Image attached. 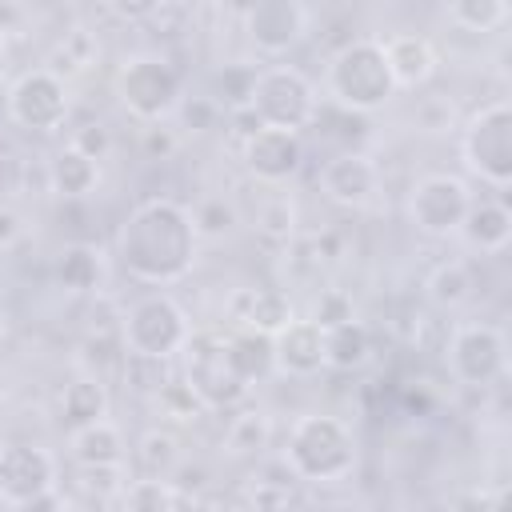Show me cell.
<instances>
[{
	"label": "cell",
	"instance_id": "obj_13",
	"mask_svg": "<svg viewBox=\"0 0 512 512\" xmlns=\"http://www.w3.org/2000/svg\"><path fill=\"white\" fill-rule=\"evenodd\" d=\"M304 164V140L292 128H268L260 124L252 136H244V168L264 184H284Z\"/></svg>",
	"mask_w": 512,
	"mask_h": 512
},
{
	"label": "cell",
	"instance_id": "obj_28",
	"mask_svg": "<svg viewBox=\"0 0 512 512\" xmlns=\"http://www.w3.org/2000/svg\"><path fill=\"white\" fill-rule=\"evenodd\" d=\"M268 440H272V420L260 408L236 412L224 428V452L228 456H256L268 448Z\"/></svg>",
	"mask_w": 512,
	"mask_h": 512
},
{
	"label": "cell",
	"instance_id": "obj_3",
	"mask_svg": "<svg viewBox=\"0 0 512 512\" xmlns=\"http://www.w3.org/2000/svg\"><path fill=\"white\" fill-rule=\"evenodd\" d=\"M328 92L348 112H364V116L380 112L396 96V80L388 72L380 40H372V36L348 40L328 64Z\"/></svg>",
	"mask_w": 512,
	"mask_h": 512
},
{
	"label": "cell",
	"instance_id": "obj_46",
	"mask_svg": "<svg viewBox=\"0 0 512 512\" xmlns=\"http://www.w3.org/2000/svg\"><path fill=\"white\" fill-rule=\"evenodd\" d=\"M0 336H4V328H0Z\"/></svg>",
	"mask_w": 512,
	"mask_h": 512
},
{
	"label": "cell",
	"instance_id": "obj_15",
	"mask_svg": "<svg viewBox=\"0 0 512 512\" xmlns=\"http://www.w3.org/2000/svg\"><path fill=\"white\" fill-rule=\"evenodd\" d=\"M380 188V168L364 152H340L320 168V192L340 208H364L372 204Z\"/></svg>",
	"mask_w": 512,
	"mask_h": 512
},
{
	"label": "cell",
	"instance_id": "obj_38",
	"mask_svg": "<svg viewBox=\"0 0 512 512\" xmlns=\"http://www.w3.org/2000/svg\"><path fill=\"white\" fill-rule=\"evenodd\" d=\"M116 20L124 24H140V20H152L168 0H100Z\"/></svg>",
	"mask_w": 512,
	"mask_h": 512
},
{
	"label": "cell",
	"instance_id": "obj_7",
	"mask_svg": "<svg viewBox=\"0 0 512 512\" xmlns=\"http://www.w3.org/2000/svg\"><path fill=\"white\" fill-rule=\"evenodd\" d=\"M116 100L136 120H164L180 104V72L164 56H132L116 72Z\"/></svg>",
	"mask_w": 512,
	"mask_h": 512
},
{
	"label": "cell",
	"instance_id": "obj_18",
	"mask_svg": "<svg viewBox=\"0 0 512 512\" xmlns=\"http://www.w3.org/2000/svg\"><path fill=\"white\" fill-rule=\"evenodd\" d=\"M68 448H72L76 468H124V460H128L124 432H120L108 416H100V420H92V424L72 428Z\"/></svg>",
	"mask_w": 512,
	"mask_h": 512
},
{
	"label": "cell",
	"instance_id": "obj_30",
	"mask_svg": "<svg viewBox=\"0 0 512 512\" xmlns=\"http://www.w3.org/2000/svg\"><path fill=\"white\" fill-rule=\"evenodd\" d=\"M256 72H260V68H252V64H224V68L212 76V100H216L224 112L248 108Z\"/></svg>",
	"mask_w": 512,
	"mask_h": 512
},
{
	"label": "cell",
	"instance_id": "obj_44",
	"mask_svg": "<svg viewBox=\"0 0 512 512\" xmlns=\"http://www.w3.org/2000/svg\"><path fill=\"white\" fill-rule=\"evenodd\" d=\"M168 4H176V8H204V4H212V0H168Z\"/></svg>",
	"mask_w": 512,
	"mask_h": 512
},
{
	"label": "cell",
	"instance_id": "obj_17",
	"mask_svg": "<svg viewBox=\"0 0 512 512\" xmlns=\"http://www.w3.org/2000/svg\"><path fill=\"white\" fill-rule=\"evenodd\" d=\"M380 48H384L396 88H420L436 76V48L420 32H396V36L380 40Z\"/></svg>",
	"mask_w": 512,
	"mask_h": 512
},
{
	"label": "cell",
	"instance_id": "obj_35",
	"mask_svg": "<svg viewBox=\"0 0 512 512\" xmlns=\"http://www.w3.org/2000/svg\"><path fill=\"white\" fill-rule=\"evenodd\" d=\"M352 316H356V308H352L348 292H340V288H328V292H320V300L312 304V320H316L320 328L344 324V320H352Z\"/></svg>",
	"mask_w": 512,
	"mask_h": 512
},
{
	"label": "cell",
	"instance_id": "obj_23",
	"mask_svg": "<svg viewBox=\"0 0 512 512\" xmlns=\"http://www.w3.org/2000/svg\"><path fill=\"white\" fill-rule=\"evenodd\" d=\"M228 360L236 368V376L252 388L256 380H268L276 372V360H272V336L268 332H256V328H240V332H228Z\"/></svg>",
	"mask_w": 512,
	"mask_h": 512
},
{
	"label": "cell",
	"instance_id": "obj_4",
	"mask_svg": "<svg viewBox=\"0 0 512 512\" xmlns=\"http://www.w3.org/2000/svg\"><path fill=\"white\" fill-rule=\"evenodd\" d=\"M180 356H184V380L200 396L204 408H236L248 396V384L236 376L228 360L224 328H192Z\"/></svg>",
	"mask_w": 512,
	"mask_h": 512
},
{
	"label": "cell",
	"instance_id": "obj_36",
	"mask_svg": "<svg viewBox=\"0 0 512 512\" xmlns=\"http://www.w3.org/2000/svg\"><path fill=\"white\" fill-rule=\"evenodd\" d=\"M176 108L184 112V124H188L192 132H208V128L220 120V112H224L212 96H196V100H184V96H180V104H176Z\"/></svg>",
	"mask_w": 512,
	"mask_h": 512
},
{
	"label": "cell",
	"instance_id": "obj_42",
	"mask_svg": "<svg viewBox=\"0 0 512 512\" xmlns=\"http://www.w3.org/2000/svg\"><path fill=\"white\" fill-rule=\"evenodd\" d=\"M220 4H224L228 12H236V16H248V12L260 4V0H220Z\"/></svg>",
	"mask_w": 512,
	"mask_h": 512
},
{
	"label": "cell",
	"instance_id": "obj_6",
	"mask_svg": "<svg viewBox=\"0 0 512 512\" xmlns=\"http://www.w3.org/2000/svg\"><path fill=\"white\" fill-rule=\"evenodd\" d=\"M248 108L256 112L260 124L268 128H308L316 120V88L304 72L276 64V68H260L256 84H252V100Z\"/></svg>",
	"mask_w": 512,
	"mask_h": 512
},
{
	"label": "cell",
	"instance_id": "obj_20",
	"mask_svg": "<svg viewBox=\"0 0 512 512\" xmlns=\"http://www.w3.org/2000/svg\"><path fill=\"white\" fill-rule=\"evenodd\" d=\"M96 184H100V160L84 156L80 148L64 144V148L48 160V192H56V196H64V200H84Z\"/></svg>",
	"mask_w": 512,
	"mask_h": 512
},
{
	"label": "cell",
	"instance_id": "obj_27",
	"mask_svg": "<svg viewBox=\"0 0 512 512\" xmlns=\"http://www.w3.org/2000/svg\"><path fill=\"white\" fill-rule=\"evenodd\" d=\"M56 280L68 292H96L104 280V260L92 244H68L56 260Z\"/></svg>",
	"mask_w": 512,
	"mask_h": 512
},
{
	"label": "cell",
	"instance_id": "obj_26",
	"mask_svg": "<svg viewBox=\"0 0 512 512\" xmlns=\"http://www.w3.org/2000/svg\"><path fill=\"white\" fill-rule=\"evenodd\" d=\"M140 476H172L180 468V440L172 428H148L132 448Z\"/></svg>",
	"mask_w": 512,
	"mask_h": 512
},
{
	"label": "cell",
	"instance_id": "obj_40",
	"mask_svg": "<svg viewBox=\"0 0 512 512\" xmlns=\"http://www.w3.org/2000/svg\"><path fill=\"white\" fill-rule=\"evenodd\" d=\"M20 232H24L20 216H16L8 204H0V248H8L12 240H20Z\"/></svg>",
	"mask_w": 512,
	"mask_h": 512
},
{
	"label": "cell",
	"instance_id": "obj_22",
	"mask_svg": "<svg viewBox=\"0 0 512 512\" xmlns=\"http://www.w3.org/2000/svg\"><path fill=\"white\" fill-rule=\"evenodd\" d=\"M372 360V332L352 316L344 324L324 328V368L336 372H360Z\"/></svg>",
	"mask_w": 512,
	"mask_h": 512
},
{
	"label": "cell",
	"instance_id": "obj_11",
	"mask_svg": "<svg viewBox=\"0 0 512 512\" xmlns=\"http://www.w3.org/2000/svg\"><path fill=\"white\" fill-rule=\"evenodd\" d=\"M508 348L500 328L492 324H464L448 340V372L468 388H488L504 376Z\"/></svg>",
	"mask_w": 512,
	"mask_h": 512
},
{
	"label": "cell",
	"instance_id": "obj_41",
	"mask_svg": "<svg viewBox=\"0 0 512 512\" xmlns=\"http://www.w3.org/2000/svg\"><path fill=\"white\" fill-rule=\"evenodd\" d=\"M20 24V8L12 0H0V32H12Z\"/></svg>",
	"mask_w": 512,
	"mask_h": 512
},
{
	"label": "cell",
	"instance_id": "obj_29",
	"mask_svg": "<svg viewBox=\"0 0 512 512\" xmlns=\"http://www.w3.org/2000/svg\"><path fill=\"white\" fill-rule=\"evenodd\" d=\"M424 288H428V300L436 308H460L472 296V272L460 260H444V264L432 268V276H428Z\"/></svg>",
	"mask_w": 512,
	"mask_h": 512
},
{
	"label": "cell",
	"instance_id": "obj_24",
	"mask_svg": "<svg viewBox=\"0 0 512 512\" xmlns=\"http://www.w3.org/2000/svg\"><path fill=\"white\" fill-rule=\"evenodd\" d=\"M120 504L124 508H140V512H172V508H188L196 504L192 492H184L172 476H136L120 488Z\"/></svg>",
	"mask_w": 512,
	"mask_h": 512
},
{
	"label": "cell",
	"instance_id": "obj_39",
	"mask_svg": "<svg viewBox=\"0 0 512 512\" xmlns=\"http://www.w3.org/2000/svg\"><path fill=\"white\" fill-rule=\"evenodd\" d=\"M144 152L152 156V160H164V156H172L176 152V136H172V128H164L160 120H148V128H144Z\"/></svg>",
	"mask_w": 512,
	"mask_h": 512
},
{
	"label": "cell",
	"instance_id": "obj_9",
	"mask_svg": "<svg viewBox=\"0 0 512 512\" xmlns=\"http://www.w3.org/2000/svg\"><path fill=\"white\" fill-rule=\"evenodd\" d=\"M68 80L52 68H32L8 84V120L28 132H56L68 120Z\"/></svg>",
	"mask_w": 512,
	"mask_h": 512
},
{
	"label": "cell",
	"instance_id": "obj_10",
	"mask_svg": "<svg viewBox=\"0 0 512 512\" xmlns=\"http://www.w3.org/2000/svg\"><path fill=\"white\" fill-rule=\"evenodd\" d=\"M472 204V192L460 176H448V172H432V176H420L408 192V220L416 232L424 236H456L460 224H464V212Z\"/></svg>",
	"mask_w": 512,
	"mask_h": 512
},
{
	"label": "cell",
	"instance_id": "obj_45",
	"mask_svg": "<svg viewBox=\"0 0 512 512\" xmlns=\"http://www.w3.org/2000/svg\"><path fill=\"white\" fill-rule=\"evenodd\" d=\"M0 52H4V32H0Z\"/></svg>",
	"mask_w": 512,
	"mask_h": 512
},
{
	"label": "cell",
	"instance_id": "obj_43",
	"mask_svg": "<svg viewBox=\"0 0 512 512\" xmlns=\"http://www.w3.org/2000/svg\"><path fill=\"white\" fill-rule=\"evenodd\" d=\"M8 116V80L0 76V120Z\"/></svg>",
	"mask_w": 512,
	"mask_h": 512
},
{
	"label": "cell",
	"instance_id": "obj_33",
	"mask_svg": "<svg viewBox=\"0 0 512 512\" xmlns=\"http://www.w3.org/2000/svg\"><path fill=\"white\" fill-rule=\"evenodd\" d=\"M292 224H296V208H292L288 196H276L272 204H264L260 208V220H256L260 236L272 240V244H288L292 240Z\"/></svg>",
	"mask_w": 512,
	"mask_h": 512
},
{
	"label": "cell",
	"instance_id": "obj_31",
	"mask_svg": "<svg viewBox=\"0 0 512 512\" xmlns=\"http://www.w3.org/2000/svg\"><path fill=\"white\" fill-rule=\"evenodd\" d=\"M452 20L472 28V32H492L508 16V0H448Z\"/></svg>",
	"mask_w": 512,
	"mask_h": 512
},
{
	"label": "cell",
	"instance_id": "obj_8",
	"mask_svg": "<svg viewBox=\"0 0 512 512\" xmlns=\"http://www.w3.org/2000/svg\"><path fill=\"white\" fill-rule=\"evenodd\" d=\"M464 164L492 188L512 180V108L504 100L484 104L464 128Z\"/></svg>",
	"mask_w": 512,
	"mask_h": 512
},
{
	"label": "cell",
	"instance_id": "obj_32",
	"mask_svg": "<svg viewBox=\"0 0 512 512\" xmlns=\"http://www.w3.org/2000/svg\"><path fill=\"white\" fill-rule=\"evenodd\" d=\"M192 212V224H196V236H224L232 224H236V208L224 200V196H208L200 200Z\"/></svg>",
	"mask_w": 512,
	"mask_h": 512
},
{
	"label": "cell",
	"instance_id": "obj_14",
	"mask_svg": "<svg viewBox=\"0 0 512 512\" xmlns=\"http://www.w3.org/2000/svg\"><path fill=\"white\" fill-rule=\"evenodd\" d=\"M248 40L256 44V52L264 56H284L292 52L304 32H308V12L300 0H260L248 16Z\"/></svg>",
	"mask_w": 512,
	"mask_h": 512
},
{
	"label": "cell",
	"instance_id": "obj_34",
	"mask_svg": "<svg viewBox=\"0 0 512 512\" xmlns=\"http://www.w3.org/2000/svg\"><path fill=\"white\" fill-rule=\"evenodd\" d=\"M160 404H164V408H168V416H176V420H188V416L204 412L200 396L188 388V380H184V376H180V380H164V384H160Z\"/></svg>",
	"mask_w": 512,
	"mask_h": 512
},
{
	"label": "cell",
	"instance_id": "obj_2",
	"mask_svg": "<svg viewBox=\"0 0 512 512\" xmlns=\"http://www.w3.org/2000/svg\"><path fill=\"white\" fill-rule=\"evenodd\" d=\"M284 468L296 480H308V484L344 480L356 468L352 428L340 416H328V412L296 416V424L288 428V444H284Z\"/></svg>",
	"mask_w": 512,
	"mask_h": 512
},
{
	"label": "cell",
	"instance_id": "obj_19",
	"mask_svg": "<svg viewBox=\"0 0 512 512\" xmlns=\"http://www.w3.org/2000/svg\"><path fill=\"white\" fill-rule=\"evenodd\" d=\"M464 240L480 252H504L508 240H512V212L504 200H472L468 212H464V224H460Z\"/></svg>",
	"mask_w": 512,
	"mask_h": 512
},
{
	"label": "cell",
	"instance_id": "obj_5",
	"mask_svg": "<svg viewBox=\"0 0 512 512\" xmlns=\"http://www.w3.org/2000/svg\"><path fill=\"white\" fill-rule=\"evenodd\" d=\"M188 332H192L188 312L172 296H164V292L140 296L124 312V320H120L124 356H144V360H172V356H180Z\"/></svg>",
	"mask_w": 512,
	"mask_h": 512
},
{
	"label": "cell",
	"instance_id": "obj_21",
	"mask_svg": "<svg viewBox=\"0 0 512 512\" xmlns=\"http://www.w3.org/2000/svg\"><path fill=\"white\" fill-rule=\"evenodd\" d=\"M232 316H236L240 328H256V332H268L272 336L296 312H292V304H288V296L280 288H244L232 300Z\"/></svg>",
	"mask_w": 512,
	"mask_h": 512
},
{
	"label": "cell",
	"instance_id": "obj_1",
	"mask_svg": "<svg viewBox=\"0 0 512 512\" xmlns=\"http://www.w3.org/2000/svg\"><path fill=\"white\" fill-rule=\"evenodd\" d=\"M196 224L176 200H144L128 212L116 236V256L124 272L140 284H176L196 264Z\"/></svg>",
	"mask_w": 512,
	"mask_h": 512
},
{
	"label": "cell",
	"instance_id": "obj_25",
	"mask_svg": "<svg viewBox=\"0 0 512 512\" xmlns=\"http://www.w3.org/2000/svg\"><path fill=\"white\" fill-rule=\"evenodd\" d=\"M60 412H64V424L68 428H80V424H92L100 416H108V388L100 376H76L64 384L60 392Z\"/></svg>",
	"mask_w": 512,
	"mask_h": 512
},
{
	"label": "cell",
	"instance_id": "obj_16",
	"mask_svg": "<svg viewBox=\"0 0 512 512\" xmlns=\"http://www.w3.org/2000/svg\"><path fill=\"white\" fill-rule=\"evenodd\" d=\"M272 360L284 376H316L324 368V328L312 316H292L272 332Z\"/></svg>",
	"mask_w": 512,
	"mask_h": 512
},
{
	"label": "cell",
	"instance_id": "obj_12",
	"mask_svg": "<svg viewBox=\"0 0 512 512\" xmlns=\"http://www.w3.org/2000/svg\"><path fill=\"white\" fill-rule=\"evenodd\" d=\"M56 488V460L36 444H4L0 448V500L12 508H28L40 492Z\"/></svg>",
	"mask_w": 512,
	"mask_h": 512
},
{
	"label": "cell",
	"instance_id": "obj_37",
	"mask_svg": "<svg viewBox=\"0 0 512 512\" xmlns=\"http://www.w3.org/2000/svg\"><path fill=\"white\" fill-rule=\"evenodd\" d=\"M72 148H80L84 156H92V160H104L108 156V148H112V132H108V124H84V128H76V136L68 140Z\"/></svg>",
	"mask_w": 512,
	"mask_h": 512
}]
</instances>
